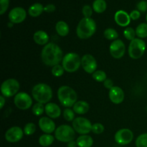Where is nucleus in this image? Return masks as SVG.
Here are the masks:
<instances>
[{
  "label": "nucleus",
  "instance_id": "49530a36",
  "mask_svg": "<svg viewBox=\"0 0 147 147\" xmlns=\"http://www.w3.org/2000/svg\"><path fill=\"white\" fill-rule=\"evenodd\" d=\"M146 112H147V107H146Z\"/></svg>",
  "mask_w": 147,
  "mask_h": 147
},
{
  "label": "nucleus",
  "instance_id": "4468645a",
  "mask_svg": "<svg viewBox=\"0 0 147 147\" xmlns=\"http://www.w3.org/2000/svg\"><path fill=\"white\" fill-rule=\"evenodd\" d=\"M24 134V131L21 127L14 126L9 128L6 131L4 138L6 141L9 143H17L22 139Z\"/></svg>",
  "mask_w": 147,
  "mask_h": 147
},
{
  "label": "nucleus",
  "instance_id": "5701e85b",
  "mask_svg": "<svg viewBox=\"0 0 147 147\" xmlns=\"http://www.w3.org/2000/svg\"><path fill=\"white\" fill-rule=\"evenodd\" d=\"M78 147H92L93 144V139L89 135H80L76 139Z\"/></svg>",
  "mask_w": 147,
  "mask_h": 147
},
{
  "label": "nucleus",
  "instance_id": "e433bc0d",
  "mask_svg": "<svg viewBox=\"0 0 147 147\" xmlns=\"http://www.w3.org/2000/svg\"><path fill=\"white\" fill-rule=\"evenodd\" d=\"M93 7H90V5H84L83 9H82V13H83L84 17L86 18H90L93 14Z\"/></svg>",
  "mask_w": 147,
  "mask_h": 147
},
{
  "label": "nucleus",
  "instance_id": "f8f14e48",
  "mask_svg": "<svg viewBox=\"0 0 147 147\" xmlns=\"http://www.w3.org/2000/svg\"><path fill=\"white\" fill-rule=\"evenodd\" d=\"M110 54L113 58L121 59L124 56L126 53V45L121 40L117 39L112 41L109 47Z\"/></svg>",
  "mask_w": 147,
  "mask_h": 147
},
{
  "label": "nucleus",
  "instance_id": "423d86ee",
  "mask_svg": "<svg viewBox=\"0 0 147 147\" xmlns=\"http://www.w3.org/2000/svg\"><path fill=\"white\" fill-rule=\"evenodd\" d=\"M146 45L144 40L136 37L130 42L128 48V53L131 58L138 60L141 58L146 51Z\"/></svg>",
  "mask_w": 147,
  "mask_h": 147
},
{
  "label": "nucleus",
  "instance_id": "c03bdc74",
  "mask_svg": "<svg viewBox=\"0 0 147 147\" xmlns=\"http://www.w3.org/2000/svg\"><path fill=\"white\" fill-rule=\"evenodd\" d=\"M67 147H78L76 141L73 140V141H71V142H68V143L67 144Z\"/></svg>",
  "mask_w": 147,
  "mask_h": 147
},
{
  "label": "nucleus",
  "instance_id": "2f4dec72",
  "mask_svg": "<svg viewBox=\"0 0 147 147\" xmlns=\"http://www.w3.org/2000/svg\"><path fill=\"white\" fill-rule=\"evenodd\" d=\"M123 36H124V37L126 40H129V41L131 42L136 38V31H135V30H134L132 27H126V28L123 30Z\"/></svg>",
  "mask_w": 147,
  "mask_h": 147
},
{
  "label": "nucleus",
  "instance_id": "a19ab883",
  "mask_svg": "<svg viewBox=\"0 0 147 147\" xmlns=\"http://www.w3.org/2000/svg\"><path fill=\"white\" fill-rule=\"evenodd\" d=\"M103 86L106 88L109 89V90H111L113 87H114V83H113V81L110 78H107L104 82H103Z\"/></svg>",
  "mask_w": 147,
  "mask_h": 147
},
{
  "label": "nucleus",
  "instance_id": "b1692460",
  "mask_svg": "<svg viewBox=\"0 0 147 147\" xmlns=\"http://www.w3.org/2000/svg\"><path fill=\"white\" fill-rule=\"evenodd\" d=\"M44 11V7L40 3H34L28 9V14L32 17H37Z\"/></svg>",
  "mask_w": 147,
  "mask_h": 147
},
{
  "label": "nucleus",
  "instance_id": "7c9ffc66",
  "mask_svg": "<svg viewBox=\"0 0 147 147\" xmlns=\"http://www.w3.org/2000/svg\"><path fill=\"white\" fill-rule=\"evenodd\" d=\"M135 145L136 147H147V133L139 135L136 138Z\"/></svg>",
  "mask_w": 147,
  "mask_h": 147
},
{
  "label": "nucleus",
  "instance_id": "c85d7f7f",
  "mask_svg": "<svg viewBox=\"0 0 147 147\" xmlns=\"http://www.w3.org/2000/svg\"><path fill=\"white\" fill-rule=\"evenodd\" d=\"M93 80H96L98 83H103L105 80L107 79V76H106V72L101 70H97L92 74Z\"/></svg>",
  "mask_w": 147,
  "mask_h": 147
},
{
  "label": "nucleus",
  "instance_id": "6ab92c4d",
  "mask_svg": "<svg viewBox=\"0 0 147 147\" xmlns=\"http://www.w3.org/2000/svg\"><path fill=\"white\" fill-rule=\"evenodd\" d=\"M45 113L49 118L52 119H55L60 117L62 113L61 109L60 106L55 103H50L45 104Z\"/></svg>",
  "mask_w": 147,
  "mask_h": 147
},
{
  "label": "nucleus",
  "instance_id": "0eeeda50",
  "mask_svg": "<svg viewBox=\"0 0 147 147\" xmlns=\"http://www.w3.org/2000/svg\"><path fill=\"white\" fill-rule=\"evenodd\" d=\"M55 138L63 143H68L76 138V131L73 126L67 124L60 125L55 131Z\"/></svg>",
  "mask_w": 147,
  "mask_h": 147
},
{
  "label": "nucleus",
  "instance_id": "412c9836",
  "mask_svg": "<svg viewBox=\"0 0 147 147\" xmlns=\"http://www.w3.org/2000/svg\"><path fill=\"white\" fill-rule=\"evenodd\" d=\"M90 109L88 103L85 100H78L74 106H73V110L76 114L83 115L86 114Z\"/></svg>",
  "mask_w": 147,
  "mask_h": 147
},
{
  "label": "nucleus",
  "instance_id": "a878e982",
  "mask_svg": "<svg viewBox=\"0 0 147 147\" xmlns=\"http://www.w3.org/2000/svg\"><path fill=\"white\" fill-rule=\"evenodd\" d=\"M93 9L95 12L100 14L106 11L107 4L105 0H95L93 3Z\"/></svg>",
  "mask_w": 147,
  "mask_h": 147
},
{
  "label": "nucleus",
  "instance_id": "c9c22d12",
  "mask_svg": "<svg viewBox=\"0 0 147 147\" xmlns=\"http://www.w3.org/2000/svg\"><path fill=\"white\" fill-rule=\"evenodd\" d=\"M104 130V126L100 123H95L92 126L91 131L95 134H100L103 133Z\"/></svg>",
  "mask_w": 147,
  "mask_h": 147
},
{
  "label": "nucleus",
  "instance_id": "4c0bfd02",
  "mask_svg": "<svg viewBox=\"0 0 147 147\" xmlns=\"http://www.w3.org/2000/svg\"><path fill=\"white\" fill-rule=\"evenodd\" d=\"M9 0H0V14L2 15L8 9Z\"/></svg>",
  "mask_w": 147,
  "mask_h": 147
},
{
  "label": "nucleus",
  "instance_id": "ea45409f",
  "mask_svg": "<svg viewBox=\"0 0 147 147\" xmlns=\"http://www.w3.org/2000/svg\"><path fill=\"white\" fill-rule=\"evenodd\" d=\"M129 15H130L131 19L132 20H137L140 18L141 12L139 11V10L135 9V10H133V11L129 14Z\"/></svg>",
  "mask_w": 147,
  "mask_h": 147
},
{
  "label": "nucleus",
  "instance_id": "39448f33",
  "mask_svg": "<svg viewBox=\"0 0 147 147\" xmlns=\"http://www.w3.org/2000/svg\"><path fill=\"white\" fill-rule=\"evenodd\" d=\"M61 63L65 71L74 73L81 66V58L77 53H68L65 55Z\"/></svg>",
  "mask_w": 147,
  "mask_h": 147
},
{
  "label": "nucleus",
  "instance_id": "bb28decb",
  "mask_svg": "<svg viewBox=\"0 0 147 147\" xmlns=\"http://www.w3.org/2000/svg\"><path fill=\"white\" fill-rule=\"evenodd\" d=\"M136 34L138 38L144 39L147 37V23L143 22L139 24L136 27Z\"/></svg>",
  "mask_w": 147,
  "mask_h": 147
},
{
  "label": "nucleus",
  "instance_id": "ddd939ff",
  "mask_svg": "<svg viewBox=\"0 0 147 147\" xmlns=\"http://www.w3.org/2000/svg\"><path fill=\"white\" fill-rule=\"evenodd\" d=\"M81 67L85 72L88 74H93L97 70V61L92 55L86 54L81 57Z\"/></svg>",
  "mask_w": 147,
  "mask_h": 147
},
{
  "label": "nucleus",
  "instance_id": "f257e3e1",
  "mask_svg": "<svg viewBox=\"0 0 147 147\" xmlns=\"http://www.w3.org/2000/svg\"><path fill=\"white\" fill-rule=\"evenodd\" d=\"M62 49L54 42H49L43 47L41 51V60L45 65L50 67L59 65L63 59Z\"/></svg>",
  "mask_w": 147,
  "mask_h": 147
},
{
  "label": "nucleus",
  "instance_id": "9b49d317",
  "mask_svg": "<svg viewBox=\"0 0 147 147\" xmlns=\"http://www.w3.org/2000/svg\"><path fill=\"white\" fill-rule=\"evenodd\" d=\"M134 133L129 129H121L116 131L114 136V140L118 144L125 146L133 141Z\"/></svg>",
  "mask_w": 147,
  "mask_h": 147
},
{
  "label": "nucleus",
  "instance_id": "a211bd4d",
  "mask_svg": "<svg viewBox=\"0 0 147 147\" xmlns=\"http://www.w3.org/2000/svg\"><path fill=\"white\" fill-rule=\"evenodd\" d=\"M114 20L116 24L120 27H126L131 22L130 15L123 10H119L115 13Z\"/></svg>",
  "mask_w": 147,
  "mask_h": 147
},
{
  "label": "nucleus",
  "instance_id": "58836bf2",
  "mask_svg": "<svg viewBox=\"0 0 147 147\" xmlns=\"http://www.w3.org/2000/svg\"><path fill=\"white\" fill-rule=\"evenodd\" d=\"M136 8L140 12H146L147 11V1L142 0L136 4Z\"/></svg>",
  "mask_w": 147,
  "mask_h": 147
},
{
  "label": "nucleus",
  "instance_id": "c756f323",
  "mask_svg": "<svg viewBox=\"0 0 147 147\" xmlns=\"http://www.w3.org/2000/svg\"><path fill=\"white\" fill-rule=\"evenodd\" d=\"M44 104L40 103H36L34 105H33L32 108V111L34 116H40L45 112V109Z\"/></svg>",
  "mask_w": 147,
  "mask_h": 147
},
{
  "label": "nucleus",
  "instance_id": "f704fd0d",
  "mask_svg": "<svg viewBox=\"0 0 147 147\" xmlns=\"http://www.w3.org/2000/svg\"><path fill=\"white\" fill-rule=\"evenodd\" d=\"M23 131H24V134L27 135V136H31V135L34 134L36 131L35 124L34 123H32V122L27 123L24 126Z\"/></svg>",
  "mask_w": 147,
  "mask_h": 147
},
{
  "label": "nucleus",
  "instance_id": "aec40b11",
  "mask_svg": "<svg viewBox=\"0 0 147 147\" xmlns=\"http://www.w3.org/2000/svg\"><path fill=\"white\" fill-rule=\"evenodd\" d=\"M50 37L46 32L43 30H38L33 34V40L39 45H46L48 44Z\"/></svg>",
  "mask_w": 147,
  "mask_h": 147
},
{
  "label": "nucleus",
  "instance_id": "1a4fd4ad",
  "mask_svg": "<svg viewBox=\"0 0 147 147\" xmlns=\"http://www.w3.org/2000/svg\"><path fill=\"white\" fill-rule=\"evenodd\" d=\"M93 124L85 117H77L72 122V126L76 133L80 135L88 134L92 131Z\"/></svg>",
  "mask_w": 147,
  "mask_h": 147
},
{
  "label": "nucleus",
  "instance_id": "72a5a7b5",
  "mask_svg": "<svg viewBox=\"0 0 147 147\" xmlns=\"http://www.w3.org/2000/svg\"><path fill=\"white\" fill-rule=\"evenodd\" d=\"M64 68H63V65L60 64L56 65L52 67L51 73L52 74H53V76H55V77H61V76H63V74H64Z\"/></svg>",
  "mask_w": 147,
  "mask_h": 147
},
{
  "label": "nucleus",
  "instance_id": "4be33fe9",
  "mask_svg": "<svg viewBox=\"0 0 147 147\" xmlns=\"http://www.w3.org/2000/svg\"><path fill=\"white\" fill-rule=\"evenodd\" d=\"M55 31L60 37H65L70 32L69 25L65 21H58L55 24Z\"/></svg>",
  "mask_w": 147,
  "mask_h": 147
},
{
  "label": "nucleus",
  "instance_id": "393cba45",
  "mask_svg": "<svg viewBox=\"0 0 147 147\" xmlns=\"http://www.w3.org/2000/svg\"><path fill=\"white\" fill-rule=\"evenodd\" d=\"M55 136L53 135L48 134H44L41 135L38 139V143L40 146L43 147L50 146L53 144L55 141Z\"/></svg>",
  "mask_w": 147,
  "mask_h": 147
},
{
  "label": "nucleus",
  "instance_id": "9d476101",
  "mask_svg": "<svg viewBox=\"0 0 147 147\" xmlns=\"http://www.w3.org/2000/svg\"><path fill=\"white\" fill-rule=\"evenodd\" d=\"M14 103L18 109L25 111L30 109L32 106V98L25 92H19L14 96Z\"/></svg>",
  "mask_w": 147,
  "mask_h": 147
},
{
  "label": "nucleus",
  "instance_id": "f03ea898",
  "mask_svg": "<svg viewBox=\"0 0 147 147\" xmlns=\"http://www.w3.org/2000/svg\"><path fill=\"white\" fill-rule=\"evenodd\" d=\"M97 25L93 19L83 17L76 28V34L80 40H87L96 33Z\"/></svg>",
  "mask_w": 147,
  "mask_h": 147
},
{
  "label": "nucleus",
  "instance_id": "37998d69",
  "mask_svg": "<svg viewBox=\"0 0 147 147\" xmlns=\"http://www.w3.org/2000/svg\"><path fill=\"white\" fill-rule=\"evenodd\" d=\"M5 103H6L5 97L3 96H0V108H1V109H3L4 106L5 105Z\"/></svg>",
  "mask_w": 147,
  "mask_h": 147
},
{
  "label": "nucleus",
  "instance_id": "79ce46f5",
  "mask_svg": "<svg viewBox=\"0 0 147 147\" xmlns=\"http://www.w3.org/2000/svg\"><path fill=\"white\" fill-rule=\"evenodd\" d=\"M56 7L53 4H49L44 7V11H46L47 13H52L55 11Z\"/></svg>",
  "mask_w": 147,
  "mask_h": 147
},
{
  "label": "nucleus",
  "instance_id": "2eb2a0df",
  "mask_svg": "<svg viewBox=\"0 0 147 147\" xmlns=\"http://www.w3.org/2000/svg\"><path fill=\"white\" fill-rule=\"evenodd\" d=\"M9 20L13 24H20L27 17V12L22 7H17L13 8L9 13Z\"/></svg>",
  "mask_w": 147,
  "mask_h": 147
},
{
  "label": "nucleus",
  "instance_id": "a18cd8bd",
  "mask_svg": "<svg viewBox=\"0 0 147 147\" xmlns=\"http://www.w3.org/2000/svg\"><path fill=\"white\" fill-rule=\"evenodd\" d=\"M146 23H147V13H146Z\"/></svg>",
  "mask_w": 147,
  "mask_h": 147
},
{
  "label": "nucleus",
  "instance_id": "6e6552de",
  "mask_svg": "<svg viewBox=\"0 0 147 147\" xmlns=\"http://www.w3.org/2000/svg\"><path fill=\"white\" fill-rule=\"evenodd\" d=\"M20 83L14 78H9L4 80L1 86V96L5 98L15 96L19 93Z\"/></svg>",
  "mask_w": 147,
  "mask_h": 147
},
{
  "label": "nucleus",
  "instance_id": "f3484780",
  "mask_svg": "<svg viewBox=\"0 0 147 147\" xmlns=\"http://www.w3.org/2000/svg\"><path fill=\"white\" fill-rule=\"evenodd\" d=\"M109 97L111 101L114 104H121L124 100V91L120 87L115 86L109 90Z\"/></svg>",
  "mask_w": 147,
  "mask_h": 147
},
{
  "label": "nucleus",
  "instance_id": "dca6fc26",
  "mask_svg": "<svg viewBox=\"0 0 147 147\" xmlns=\"http://www.w3.org/2000/svg\"><path fill=\"white\" fill-rule=\"evenodd\" d=\"M38 126L40 130L45 134H51L52 133L55 131L56 126L54 121L48 116H43L39 119Z\"/></svg>",
  "mask_w": 147,
  "mask_h": 147
},
{
  "label": "nucleus",
  "instance_id": "473e14b6",
  "mask_svg": "<svg viewBox=\"0 0 147 147\" xmlns=\"http://www.w3.org/2000/svg\"><path fill=\"white\" fill-rule=\"evenodd\" d=\"M75 112L73 109H71L70 108H65L63 111V118L65 119V120L67 121H73L76 118H75Z\"/></svg>",
  "mask_w": 147,
  "mask_h": 147
},
{
  "label": "nucleus",
  "instance_id": "20e7f679",
  "mask_svg": "<svg viewBox=\"0 0 147 147\" xmlns=\"http://www.w3.org/2000/svg\"><path fill=\"white\" fill-rule=\"evenodd\" d=\"M57 98L63 106L71 108L78 101V95L76 90L68 86H62L57 90Z\"/></svg>",
  "mask_w": 147,
  "mask_h": 147
},
{
  "label": "nucleus",
  "instance_id": "cd10ccee",
  "mask_svg": "<svg viewBox=\"0 0 147 147\" xmlns=\"http://www.w3.org/2000/svg\"><path fill=\"white\" fill-rule=\"evenodd\" d=\"M103 36L105 38L108 40H116L119 37V33L115 29L113 28H107L103 32Z\"/></svg>",
  "mask_w": 147,
  "mask_h": 147
},
{
  "label": "nucleus",
  "instance_id": "7ed1b4c3",
  "mask_svg": "<svg viewBox=\"0 0 147 147\" xmlns=\"http://www.w3.org/2000/svg\"><path fill=\"white\" fill-rule=\"evenodd\" d=\"M32 96L37 103L47 104L53 98V89L46 83H37L32 89Z\"/></svg>",
  "mask_w": 147,
  "mask_h": 147
}]
</instances>
